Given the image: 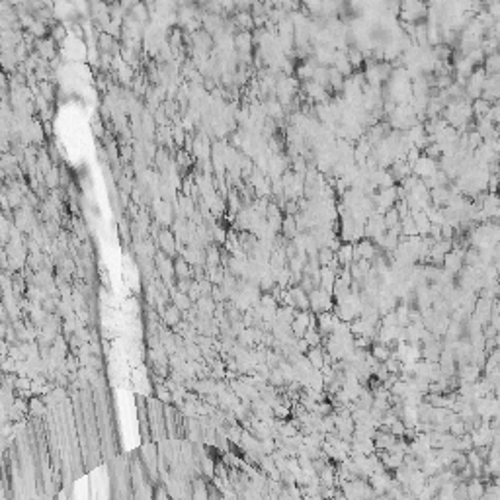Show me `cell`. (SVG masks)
Listing matches in <instances>:
<instances>
[{
    "label": "cell",
    "instance_id": "1",
    "mask_svg": "<svg viewBox=\"0 0 500 500\" xmlns=\"http://www.w3.org/2000/svg\"><path fill=\"white\" fill-rule=\"evenodd\" d=\"M334 258L340 264V268H350L354 264V244L352 242H342L340 248L334 252Z\"/></svg>",
    "mask_w": 500,
    "mask_h": 500
},
{
    "label": "cell",
    "instance_id": "2",
    "mask_svg": "<svg viewBox=\"0 0 500 500\" xmlns=\"http://www.w3.org/2000/svg\"><path fill=\"white\" fill-rule=\"evenodd\" d=\"M387 172H389V176L393 178V182H398V184H401L405 178H409L412 174L411 166H409L405 161H393L391 162V168H389Z\"/></svg>",
    "mask_w": 500,
    "mask_h": 500
},
{
    "label": "cell",
    "instance_id": "3",
    "mask_svg": "<svg viewBox=\"0 0 500 500\" xmlns=\"http://www.w3.org/2000/svg\"><path fill=\"white\" fill-rule=\"evenodd\" d=\"M157 240H159V248H161V252H164L166 256H170V258H172V254H174V250H176L174 235H172L168 229H162L161 233L157 235Z\"/></svg>",
    "mask_w": 500,
    "mask_h": 500
},
{
    "label": "cell",
    "instance_id": "4",
    "mask_svg": "<svg viewBox=\"0 0 500 500\" xmlns=\"http://www.w3.org/2000/svg\"><path fill=\"white\" fill-rule=\"evenodd\" d=\"M35 45H37V53H39V57L43 61H51L53 57H55V53H57V49H55V41L49 37H45V39H37L35 41Z\"/></svg>",
    "mask_w": 500,
    "mask_h": 500
},
{
    "label": "cell",
    "instance_id": "5",
    "mask_svg": "<svg viewBox=\"0 0 500 500\" xmlns=\"http://www.w3.org/2000/svg\"><path fill=\"white\" fill-rule=\"evenodd\" d=\"M369 356L375 360V362H379V364H385L389 358H391V348L387 346V344H379V342H371V346H369Z\"/></svg>",
    "mask_w": 500,
    "mask_h": 500
},
{
    "label": "cell",
    "instance_id": "6",
    "mask_svg": "<svg viewBox=\"0 0 500 500\" xmlns=\"http://www.w3.org/2000/svg\"><path fill=\"white\" fill-rule=\"evenodd\" d=\"M346 59L350 63L352 71L364 69V65H366V57H364V53H362L360 47H348V49H346Z\"/></svg>",
    "mask_w": 500,
    "mask_h": 500
},
{
    "label": "cell",
    "instance_id": "7",
    "mask_svg": "<svg viewBox=\"0 0 500 500\" xmlns=\"http://www.w3.org/2000/svg\"><path fill=\"white\" fill-rule=\"evenodd\" d=\"M129 18L131 20H135L137 24H147L148 22V18H151V14H148V6L147 4H133L131 6V10H129Z\"/></svg>",
    "mask_w": 500,
    "mask_h": 500
},
{
    "label": "cell",
    "instance_id": "8",
    "mask_svg": "<svg viewBox=\"0 0 500 500\" xmlns=\"http://www.w3.org/2000/svg\"><path fill=\"white\" fill-rule=\"evenodd\" d=\"M174 278H176V280H191L190 264H188L182 256L174 260Z\"/></svg>",
    "mask_w": 500,
    "mask_h": 500
},
{
    "label": "cell",
    "instance_id": "9",
    "mask_svg": "<svg viewBox=\"0 0 500 500\" xmlns=\"http://www.w3.org/2000/svg\"><path fill=\"white\" fill-rule=\"evenodd\" d=\"M96 43L100 47V53H110V55H112V49L118 47L116 41H114V37H112L108 31H100V33H98V41H96Z\"/></svg>",
    "mask_w": 500,
    "mask_h": 500
},
{
    "label": "cell",
    "instance_id": "10",
    "mask_svg": "<svg viewBox=\"0 0 500 500\" xmlns=\"http://www.w3.org/2000/svg\"><path fill=\"white\" fill-rule=\"evenodd\" d=\"M500 57H498V53H492V55H486L485 57V61H483V71H485V74H498V71H500Z\"/></svg>",
    "mask_w": 500,
    "mask_h": 500
},
{
    "label": "cell",
    "instance_id": "11",
    "mask_svg": "<svg viewBox=\"0 0 500 500\" xmlns=\"http://www.w3.org/2000/svg\"><path fill=\"white\" fill-rule=\"evenodd\" d=\"M381 217H383V225H385V229H387V231H389V229H393V227H397L398 223H401V217H398V213H397V209H395V207L387 209Z\"/></svg>",
    "mask_w": 500,
    "mask_h": 500
},
{
    "label": "cell",
    "instance_id": "12",
    "mask_svg": "<svg viewBox=\"0 0 500 500\" xmlns=\"http://www.w3.org/2000/svg\"><path fill=\"white\" fill-rule=\"evenodd\" d=\"M315 258H317V262H319V266H321V268H326V266H328L330 262H332V260H334V252H332L330 248H326V246H323V248L317 250Z\"/></svg>",
    "mask_w": 500,
    "mask_h": 500
},
{
    "label": "cell",
    "instance_id": "13",
    "mask_svg": "<svg viewBox=\"0 0 500 500\" xmlns=\"http://www.w3.org/2000/svg\"><path fill=\"white\" fill-rule=\"evenodd\" d=\"M162 317H164V323L168 324V326H174V324L180 323V311L172 305V307H166L164 313H162Z\"/></svg>",
    "mask_w": 500,
    "mask_h": 500
},
{
    "label": "cell",
    "instance_id": "14",
    "mask_svg": "<svg viewBox=\"0 0 500 500\" xmlns=\"http://www.w3.org/2000/svg\"><path fill=\"white\" fill-rule=\"evenodd\" d=\"M65 35H67V30H65L63 24H57L53 30L49 31V37H51L55 43H61V39H65Z\"/></svg>",
    "mask_w": 500,
    "mask_h": 500
}]
</instances>
